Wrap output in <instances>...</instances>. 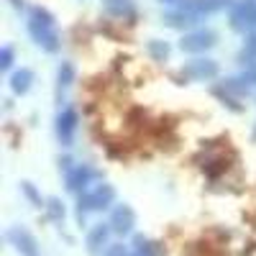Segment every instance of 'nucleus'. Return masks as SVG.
Masks as SVG:
<instances>
[{"label": "nucleus", "instance_id": "obj_1", "mask_svg": "<svg viewBox=\"0 0 256 256\" xmlns=\"http://www.w3.org/2000/svg\"><path fill=\"white\" fill-rule=\"evenodd\" d=\"M28 36L34 38V44L41 46L44 52L54 54L59 49V31L54 24V16L46 8H31V20H28Z\"/></svg>", "mask_w": 256, "mask_h": 256}, {"label": "nucleus", "instance_id": "obj_2", "mask_svg": "<svg viewBox=\"0 0 256 256\" xmlns=\"http://www.w3.org/2000/svg\"><path fill=\"white\" fill-rule=\"evenodd\" d=\"M113 200H116V187H113V184H108V182L92 184V187H88V190L80 195V200H77V216L84 218L88 212L105 210Z\"/></svg>", "mask_w": 256, "mask_h": 256}, {"label": "nucleus", "instance_id": "obj_3", "mask_svg": "<svg viewBox=\"0 0 256 256\" xmlns=\"http://www.w3.org/2000/svg\"><path fill=\"white\" fill-rule=\"evenodd\" d=\"M216 41H218L216 31H210V28H192V31H187L180 38V49L187 52V54H202V52L216 46Z\"/></svg>", "mask_w": 256, "mask_h": 256}, {"label": "nucleus", "instance_id": "obj_4", "mask_svg": "<svg viewBox=\"0 0 256 256\" xmlns=\"http://www.w3.org/2000/svg\"><path fill=\"white\" fill-rule=\"evenodd\" d=\"M230 26L236 31H256V0H238L230 6Z\"/></svg>", "mask_w": 256, "mask_h": 256}, {"label": "nucleus", "instance_id": "obj_5", "mask_svg": "<svg viewBox=\"0 0 256 256\" xmlns=\"http://www.w3.org/2000/svg\"><path fill=\"white\" fill-rule=\"evenodd\" d=\"M182 74L187 80H195V82H208L218 74V62L216 59H208V56H198V59H190L182 64Z\"/></svg>", "mask_w": 256, "mask_h": 256}, {"label": "nucleus", "instance_id": "obj_6", "mask_svg": "<svg viewBox=\"0 0 256 256\" xmlns=\"http://www.w3.org/2000/svg\"><path fill=\"white\" fill-rule=\"evenodd\" d=\"M77 110L74 108H62L59 110V116H56V136H59V141L64 144V146H70L72 141H74V134H77Z\"/></svg>", "mask_w": 256, "mask_h": 256}, {"label": "nucleus", "instance_id": "obj_7", "mask_svg": "<svg viewBox=\"0 0 256 256\" xmlns=\"http://www.w3.org/2000/svg\"><path fill=\"white\" fill-rule=\"evenodd\" d=\"M6 236H8V241L16 246V251H18L20 256H38V244H36V238L31 236L26 228L13 226Z\"/></svg>", "mask_w": 256, "mask_h": 256}, {"label": "nucleus", "instance_id": "obj_8", "mask_svg": "<svg viewBox=\"0 0 256 256\" xmlns=\"http://www.w3.org/2000/svg\"><path fill=\"white\" fill-rule=\"evenodd\" d=\"M110 228H113V233H120V236H128V233L134 230V226H136V212H134V208L131 205H118V208H113V212H110Z\"/></svg>", "mask_w": 256, "mask_h": 256}, {"label": "nucleus", "instance_id": "obj_9", "mask_svg": "<svg viewBox=\"0 0 256 256\" xmlns=\"http://www.w3.org/2000/svg\"><path fill=\"white\" fill-rule=\"evenodd\" d=\"M92 177H95V169H90L88 164H77V166H72L67 172V190L80 192V195H82V192L88 190Z\"/></svg>", "mask_w": 256, "mask_h": 256}, {"label": "nucleus", "instance_id": "obj_10", "mask_svg": "<svg viewBox=\"0 0 256 256\" xmlns=\"http://www.w3.org/2000/svg\"><path fill=\"white\" fill-rule=\"evenodd\" d=\"M198 20H200V16L187 10V8H172V10L164 13V24L172 26V28H190V26H195Z\"/></svg>", "mask_w": 256, "mask_h": 256}, {"label": "nucleus", "instance_id": "obj_11", "mask_svg": "<svg viewBox=\"0 0 256 256\" xmlns=\"http://www.w3.org/2000/svg\"><path fill=\"white\" fill-rule=\"evenodd\" d=\"M110 223H98V226H92L90 230H88V251H92V254H98V251H102V246L108 244V238H110Z\"/></svg>", "mask_w": 256, "mask_h": 256}, {"label": "nucleus", "instance_id": "obj_12", "mask_svg": "<svg viewBox=\"0 0 256 256\" xmlns=\"http://www.w3.org/2000/svg\"><path fill=\"white\" fill-rule=\"evenodd\" d=\"M102 8L113 18H134L136 16V3L134 0H102Z\"/></svg>", "mask_w": 256, "mask_h": 256}, {"label": "nucleus", "instance_id": "obj_13", "mask_svg": "<svg viewBox=\"0 0 256 256\" xmlns=\"http://www.w3.org/2000/svg\"><path fill=\"white\" fill-rule=\"evenodd\" d=\"M31 82H34V72L28 67H20L10 74V90L16 95H26L31 90Z\"/></svg>", "mask_w": 256, "mask_h": 256}, {"label": "nucleus", "instance_id": "obj_14", "mask_svg": "<svg viewBox=\"0 0 256 256\" xmlns=\"http://www.w3.org/2000/svg\"><path fill=\"white\" fill-rule=\"evenodd\" d=\"M159 254H162V248H159V244H156V241L144 238V236H136L131 256H159Z\"/></svg>", "mask_w": 256, "mask_h": 256}, {"label": "nucleus", "instance_id": "obj_15", "mask_svg": "<svg viewBox=\"0 0 256 256\" xmlns=\"http://www.w3.org/2000/svg\"><path fill=\"white\" fill-rule=\"evenodd\" d=\"M56 80H59V90L70 88V84L74 82V67H72V62H62V64H59Z\"/></svg>", "mask_w": 256, "mask_h": 256}, {"label": "nucleus", "instance_id": "obj_16", "mask_svg": "<svg viewBox=\"0 0 256 256\" xmlns=\"http://www.w3.org/2000/svg\"><path fill=\"white\" fill-rule=\"evenodd\" d=\"M146 49H148V54H152L156 62H164L169 56V44H166V41H159V38H152Z\"/></svg>", "mask_w": 256, "mask_h": 256}, {"label": "nucleus", "instance_id": "obj_17", "mask_svg": "<svg viewBox=\"0 0 256 256\" xmlns=\"http://www.w3.org/2000/svg\"><path fill=\"white\" fill-rule=\"evenodd\" d=\"M46 210H49V218H52V220H56V223H59V220H64V205H62L56 198H52V200H49Z\"/></svg>", "mask_w": 256, "mask_h": 256}, {"label": "nucleus", "instance_id": "obj_18", "mask_svg": "<svg viewBox=\"0 0 256 256\" xmlns=\"http://www.w3.org/2000/svg\"><path fill=\"white\" fill-rule=\"evenodd\" d=\"M10 64H13V49L3 46L0 49V70H10Z\"/></svg>", "mask_w": 256, "mask_h": 256}, {"label": "nucleus", "instance_id": "obj_19", "mask_svg": "<svg viewBox=\"0 0 256 256\" xmlns=\"http://www.w3.org/2000/svg\"><path fill=\"white\" fill-rule=\"evenodd\" d=\"M102 256H131V254H128V248L123 244H110L108 248L102 251Z\"/></svg>", "mask_w": 256, "mask_h": 256}, {"label": "nucleus", "instance_id": "obj_20", "mask_svg": "<svg viewBox=\"0 0 256 256\" xmlns=\"http://www.w3.org/2000/svg\"><path fill=\"white\" fill-rule=\"evenodd\" d=\"M238 80H241L244 84H256V67H246Z\"/></svg>", "mask_w": 256, "mask_h": 256}, {"label": "nucleus", "instance_id": "obj_21", "mask_svg": "<svg viewBox=\"0 0 256 256\" xmlns=\"http://www.w3.org/2000/svg\"><path fill=\"white\" fill-rule=\"evenodd\" d=\"M20 187H24V192H26V195H28V198L34 200V205H36V208H41V198L36 195V190H34V184H31V182H24V184H20Z\"/></svg>", "mask_w": 256, "mask_h": 256}, {"label": "nucleus", "instance_id": "obj_22", "mask_svg": "<svg viewBox=\"0 0 256 256\" xmlns=\"http://www.w3.org/2000/svg\"><path fill=\"white\" fill-rule=\"evenodd\" d=\"M159 3H164V6H172V8H182L187 0H159Z\"/></svg>", "mask_w": 256, "mask_h": 256}]
</instances>
